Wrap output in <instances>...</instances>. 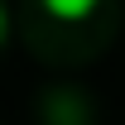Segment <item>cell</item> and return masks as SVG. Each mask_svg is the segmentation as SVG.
Segmentation results:
<instances>
[{
  "instance_id": "obj_2",
  "label": "cell",
  "mask_w": 125,
  "mask_h": 125,
  "mask_svg": "<svg viewBox=\"0 0 125 125\" xmlns=\"http://www.w3.org/2000/svg\"><path fill=\"white\" fill-rule=\"evenodd\" d=\"M0 39H5V10H0Z\"/></svg>"
},
{
  "instance_id": "obj_1",
  "label": "cell",
  "mask_w": 125,
  "mask_h": 125,
  "mask_svg": "<svg viewBox=\"0 0 125 125\" xmlns=\"http://www.w3.org/2000/svg\"><path fill=\"white\" fill-rule=\"evenodd\" d=\"M96 5H101V0H43L48 15H53V19H67V24H72V19H87Z\"/></svg>"
}]
</instances>
